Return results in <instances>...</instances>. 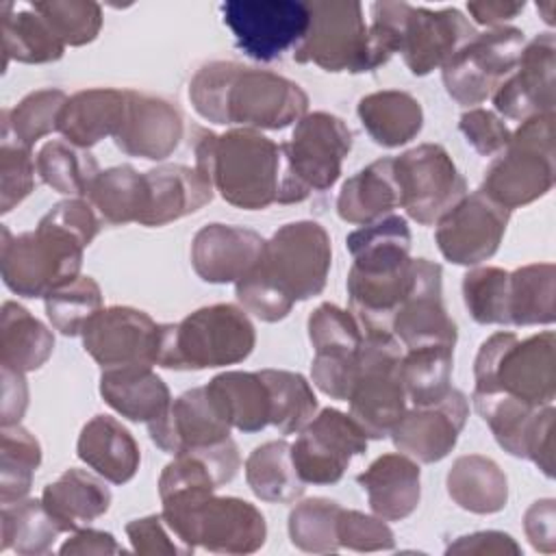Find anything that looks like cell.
<instances>
[{"instance_id": "1", "label": "cell", "mask_w": 556, "mask_h": 556, "mask_svg": "<svg viewBox=\"0 0 556 556\" xmlns=\"http://www.w3.org/2000/svg\"><path fill=\"white\" fill-rule=\"evenodd\" d=\"M100 217L85 198L56 202L35 230L11 235L2 226L0 271L22 298H46L80 276L83 252L100 232Z\"/></svg>"}, {"instance_id": "2", "label": "cell", "mask_w": 556, "mask_h": 556, "mask_svg": "<svg viewBox=\"0 0 556 556\" xmlns=\"http://www.w3.org/2000/svg\"><path fill=\"white\" fill-rule=\"evenodd\" d=\"M332 263L326 228L311 219L282 224L265 239L254 269L235 282V295L248 315L274 324L285 319L295 302L319 295Z\"/></svg>"}, {"instance_id": "3", "label": "cell", "mask_w": 556, "mask_h": 556, "mask_svg": "<svg viewBox=\"0 0 556 556\" xmlns=\"http://www.w3.org/2000/svg\"><path fill=\"white\" fill-rule=\"evenodd\" d=\"M189 100L206 122L254 130L287 128L308 111V96L298 83L237 61L202 65L189 83Z\"/></svg>"}, {"instance_id": "4", "label": "cell", "mask_w": 556, "mask_h": 556, "mask_svg": "<svg viewBox=\"0 0 556 556\" xmlns=\"http://www.w3.org/2000/svg\"><path fill=\"white\" fill-rule=\"evenodd\" d=\"M228 204L263 211L285 204L287 159L282 143L254 128H230L222 135L200 130L193 165Z\"/></svg>"}, {"instance_id": "5", "label": "cell", "mask_w": 556, "mask_h": 556, "mask_svg": "<svg viewBox=\"0 0 556 556\" xmlns=\"http://www.w3.org/2000/svg\"><path fill=\"white\" fill-rule=\"evenodd\" d=\"M161 517L176 541L217 554H252L267 539L263 513L241 497H219L215 489L180 486L161 493Z\"/></svg>"}, {"instance_id": "6", "label": "cell", "mask_w": 556, "mask_h": 556, "mask_svg": "<svg viewBox=\"0 0 556 556\" xmlns=\"http://www.w3.org/2000/svg\"><path fill=\"white\" fill-rule=\"evenodd\" d=\"M256 345L250 315L237 304L202 306L176 324H161L159 363L165 369L200 371L245 361Z\"/></svg>"}, {"instance_id": "7", "label": "cell", "mask_w": 556, "mask_h": 556, "mask_svg": "<svg viewBox=\"0 0 556 556\" xmlns=\"http://www.w3.org/2000/svg\"><path fill=\"white\" fill-rule=\"evenodd\" d=\"M473 393H506L532 406L556 397V337L543 330L519 339L495 332L482 341L473 361Z\"/></svg>"}, {"instance_id": "8", "label": "cell", "mask_w": 556, "mask_h": 556, "mask_svg": "<svg viewBox=\"0 0 556 556\" xmlns=\"http://www.w3.org/2000/svg\"><path fill=\"white\" fill-rule=\"evenodd\" d=\"M554 119V111L523 119L486 167L480 191L508 211L543 198L556 180Z\"/></svg>"}, {"instance_id": "9", "label": "cell", "mask_w": 556, "mask_h": 556, "mask_svg": "<svg viewBox=\"0 0 556 556\" xmlns=\"http://www.w3.org/2000/svg\"><path fill=\"white\" fill-rule=\"evenodd\" d=\"M402 343L393 334H363L358 374L348 397L350 415L367 439L389 437L406 410V391L400 378Z\"/></svg>"}, {"instance_id": "10", "label": "cell", "mask_w": 556, "mask_h": 556, "mask_svg": "<svg viewBox=\"0 0 556 556\" xmlns=\"http://www.w3.org/2000/svg\"><path fill=\"white\" fill-rule=\"evenodd\" d=\"M308 4V28L293 48L298 63H313L326 72H374L369 24L363 4L352 0H317Z\"/></svg>"}, {"instance_id": "11", "label": "cell", "mask_w": 556, "mask_h": 556, "mask_svg": "<svg viewBox=\"0 0 556 556\" xmlns=\"http://www.w3.org/2000/svg\"><path fill=\"white\" fill-rule=\"evenodd\" d=\"M282 148L287 159L285 204H295L311 191H326L339 180L343 159L352 150V130L341 117L313 111L295 122L291 139Z\"/></svg>"}, {"instance_id": "12", "label": "cell", "mask_w": 556, "mask_h": 556, "mask_svg": "<svg viewBox=\"0 0 556 556\" xmlns=\"http://www.w3.org/2000/svg\"><path fill=\"white\" fill-rule=\"evenodd\" d=\"M523 46V30L508 24L476 33L441 67L447 96L471 109L484 102L515 70Z\"/></svg>"}, {"instance_id": "13", "label": "cell", "mask_w": 556, "mask_h": 556, "mask_svg": "<svg viewBox=\"0 0 556 556\" xmlns=\"http://www.w3.org/2000/svg\"><path fill=\"white\" fill-rule=\"evenodd\" d=\"M400 206L421 226L437 224L465 193L467 182L439 143L415 146L393 156Z\"/></svg>"}, {"instance_id": "14", "label": "cell", "mask_w": 556, "mask_h": 556, "mask_svg": "<svg viewBox=\"0 0 556 556\" xmlns=\"http://www.w3.org/2000/svg\"><path fill=\"white\" fill-rule=\"evenodd\" d=\"M222 15L237 48L261 63L295 48L308 28V4L295 0H232Z\"/></svg>"}, {"instance_id": "15", "label": "cell", "mask_w": 556, "mask_h": 556, "mask_svg": "<svg viewBox=\"0 0 556 556\" xmlns=\"http://www.w3.org/2000/svg\"><path fill=\"white\" fill-rule=\"evenodd\" d=\"M365 450L367 434L352 415L328 406L300 430L291 443V460L304 484H334Z\"/></svg>"}, {"instance_id": "16", "label": "cell", "mask_w": 556, "mask_h": 556, "mask_svg": "<svg viewBox=\"0 0 556 556\" xmlns=\"http://www.w3.org/2000/svg\"><path fill=\"white\" fill-rule=\"evenodd\" d=\"M508 219V208L500 206L484 191L476 189L465 193L437 222V248L454 265L478 267L500 250Z\"/></svg>"}, {"instance_id": "17", "label": "cell", "mask_w": 556, "mask_h": 556, "mask_svg": "<svg viewBox=\"0 0 556 556\" xmlns=\"http://www.w3.org/2000/svg\"><path fill=\"white\" fill-rule=\"evenodd\" d=\"M85 352L102 367L156 365L161 348V324L132 306H109L98 311L83 330Z\"/></svg>"}, {"instance_id": "18", "label": "cell", "mask_w": 556, "mask_h": 556, "mask_svg": "<svg viewBox=\"0 0 556 556\" xmlns=\"http://www.w3.org/2000/svg\"><path fill=\"white\" fill-rule=\"evenodd\" d=\"M495 111L508 119L549 113L556 104V37L541 33L526 41L515 70L493 91Z\"/></svg>"}, {"instance_id": "19", "label": "cell", "mask_w": 556, "mask_h": 556, "mask_svg": "<svg viewBox=\"0 0 556 556\" xmlns=\"http://www.w3.org/2000/svg\"><path fill=\"white\" fill-rule=\"evenodd\" d=\"M473 35V24L458 9L432 11L406 4L400 54L413 76H428L443 67Z\"/></svg>"}, {"instance_id": "20", "label": "cell", "mask_w": 556, "mask_h": 556, "mask_svg": "<svg viewBox=\"0 0 556 556\" xmlns=\"http://www.w3.org/2000/svg\"><path fill=\"white\" fill-rule=\"evenodd\" d=\"M467 415V395L452 387V391L437 404L406 408L389 434L397 452L430 465L443 460L454 450Z\"/></svg>"}, {"instance_id": "21", "label": "cell", "mask_w": 556, "mask_h": 556, "mask_svg": "<svg viewBox=\"0 0 556 556\" xmlns=\"http://www.w3.org/2000/svg\"><path fill=\"white\" fill-rule=\"evenodd\" d=\"M230 428V421L204 384L172 400L165 413L148 424V434L159 450L178 456L228 439Z\"/></svg>"}, {"instance_id": "22", "label": "cell", "mask_w": 556, "mask_h": 556, "mask_svg": "<svg viewBox=\"0 0 556 556\" xmlns=\"http://www.w3.org/2000/svg\"><path fill=\"white\" fill-rule=\"evenodd\" d=\"M443 269L439 263L417 258V282L393 315L391 330L402 348L432 343L456 345V321L447 315L441 293Z\"/></svg>"}, {"instance_id": "23", "label": "cell", "mask_w": 556, "mask_h": 556, "mask_svg": "<svg viewBox=\"0 0 556 556\" xmlns=\"http://www.w3.org/2000/svg\"><path fill=\"white\" fill-rule=\"evenodd\" d=\"M182 135V115L169 100L126 89L124 119L113 137L124 154L146 161H163L176 152Z\"/></svg>"}, {"instance_id": "24", "label": "cell", "mask_w": 556, "mask_h": 556, "mask_svg": "<svg viewBox=\"0 0 556 556\" xmlns=\"http://www.w3.org/2000/svg\"><path fill=\"white\" fill-rule=\"evenodd\" d=\"M265 239L243 226L206 224L191 241L193 271L211 285L239 282L258 263Z\"/></svg>"}, {"instance_id": "25", "label": "cell", "mask_w": 556, "mask_h": 556, "mask_svg": "<svg viewBox=\"0 0 556 556\" xmlns=\"http://www.w3.org/2000/svg\"><path fill=\"white\" fill-rule=\"evenodd\" d=\"M146 206L139 217L141 226L156 228L200 211L213 200V187L195 169L187 165H159L143 172Z\"/></svg>"}, {"instance_id": "26", "label": "cell", "mask_w": 556, "mask_h": 556, "mask_svg": "<svg viewBox=\"0 0 556 556\" xmlns=\"http://www.w3.org/2000/svg\"><path fill=\"white\" fill-rule=\"evenodd\" d=\"M356 482L367 493L369 508L384 521H400L413 515L421 500L419 463L402 452L378 456Z\"/></svg>"}, {"instance_id": "27", "label": "cell", "mask_w": 556, "mask_h": 556, "mask_svg": "<svg viewBox=\"0 0 556 556\" xmlns=\"http://www.w3.org/2000/svg\"><path fill=\"white\" fill-rule=\"evenodd\" d=\"M126 111V89L91 87L67 96L56 132L65 141L89 150L104 137H115Z\"/></svg>"}, {"instance_id": "28", "label": "cell", "mask_w": 556, "mask_h": 556, "mask_svg": "<svg viewBox=\"0 0 556 556\" xmlns=\"http://www.w3.org/2000/svg\"><path fill=\"white\" fill-rule=\"evenodd\" d=\"M76 454L98 476L113 484L132 480L141 463L135 437L111 415H96L83 426Z\"/></svg>"}, {"instance_id": "29", "label": "cell", "mask_w": 556, "mask_h": 556, "mask_svg": "<svg viewBox=\"0 0 556 556\" xmlns=\"http://www.w3.org/2000/svg\"><path fill=\"white\" fill-rule=\"evenodd\" d=\"M100 395L115 413L146 426L161 417L172 402L167 384L150 365L102 369Z\"/></svg>"}, {"instance_id": "30", "label": "cell", "mask_w": 556, "mask_h": 556, "mask_svg": "<svg viewBox=\"0 0 556 556\" xmlns=\"http://www.w3.org/2000/svg\"><path fill=\"white\" fill-rule=\"evenodd\" d=\"M41 502L63 532H76L109 510L111 491L102 476L70 467L43 489Z\"/></svg>"}, {"instance_id": "31", "label": "cell", "mask_w": 556, "mask_h": 556, "mask_svg": "<svg viewBox=\"0 0 556 556\" xmlns=\"http://www.w3.org/2000/svg\"><path fill=\"white\" fill-rule=\"evenodd\" d=\"M400 206V191L393 176V159L384 156L350 176L337 198V213L343 222L367 226L391 215Z\"/></svg>"}, {"instance_id": "32", "label": "cell", "mask_w": 556, "mask_h": 556, "mask_svg": "<svg viewBox=\"0 0 556 556\" xmlns=\"http://www.w3.org/2000/svg\"><path fill=\"white\" fill-rule=\"evenodd\" d=\"M452 502L476 515L500 513L508 502V480L500 465L482 454L458 456L445 478Z\"/></svg>"}, {"instance_id": "33", "label": "cell", "mask_w": 556, "mask_h": 556, "mask_svg": "<svg viewBox=\"0 0 556 556\" xmlns=\"http://www.w3.org/2000/svg\"><path fill=\"white\" fill-rule=\"evenodd\" d=\"M356 113L369 137L382 148H400L408 143L424 126L419 100L400 89L367 93L358 100Z\"/></svg>"}, {"instance_id": "34", "label": "cell", "mask_w": 556, "mask_h": 556, "mask_svg": "<svg viewBox=\"0 0 556 556\" xmlns=\"http://www.w3.org/2000/svg\"><path fill=\"white\" fill-rule=\"evenodd\" d=\"M54 350L52 330L17 302H4L0 315V365L28 374L39 369Z\"/></svg>"}, {"instance_id": "35", "label": "cell", "mask_w": 556, "mask_h": 556, "mask_svg": "<svg viewBox=\"0 0 556 556\" xmlns=\"http://www.w3.org/2000/svg\"><path fill=\"white\" fill-rule=\"evenodd\" d=\"M206 389L232 428L261 432L269 426L271 402L258 371H224L217 374Z\"/></svg>"}, {"instance_id": "36", "label": "cell", "mask_w": 556, "mask_h": 556, "mask_svg": "<svg viewBox=\"0 0 556 556\" xmlns=\"http://www.w3.org/2000/svg\"><path fill=\"white\" fill-rule=\"evenodd\" d=\"M245 482L250 491L269 504H291L304 495L306 484L291 460V443L285 439L267 441L245 458Z\"/></svg>"}, {"instance_id": "37", "label": "cell", "mask_w": 556, "mask_h": 556, "mask_svg": "<svg viewBox=\"0 0 556 556\" xmlns=\"http://www.w3.org/2000/svg\"><path fill=\"white\" fill-rule=\"evenodd\" d=\"M63 50L65 43L33 7L13 11L11 2L2 4V70L9 61L52 63L63 56Z\"/></svg>"}, {"instance_id": "38", "label": "cell", "mask_w": 556, "mask_h": 556, "mask_svg": "<svg viewBox=\"0 0 556 556\" xmlns=\"http://www.w3.org/2000/svg\"><path fill=\"white\" fill-rule=\"evenodd\" d=\"M454 345L432 343L406 348L400 361V378L406 400L413 406H428L441 402L452 391Z\"/></svg>"}, {"instance_id": "39", "label": "cell", "mask_w": 556, "mask_h": 556, "mask_svg": "<svg viewBox=\"0 0 556 556\" xmlns=\"http://www.w3.org/2000/svg\"><path fill=\"white\" fill-rule=\"evenodd\" d=\"M85 200L93 206L100 222L109 226H124L130 222L139 224L146 206V182L132 165H115L100 172Z\"/></svg>"}, {"instance_id": "40", "label": "cell", "mask_w": 556, "mask_h": 556, "mask_svg": "<svg viewBox=\"0 0 556 556\" xmlns=\"http://www.w3.org/2000/svg\"><path fill=\"white\" fill-rule=\"evenodd\" d=\"M345 245L358 269H391L410 258V228L402 215H387L352 230Z\"/></svg>"}, {"instance_id": "41", "label": "cell", "mask_w": 556, "mask_h": 556, "mask_svg": "<svg viewBox=\"0 0 556 556\" xmlns=\"http://www.w3.org/2000/svg\"><path fill=\"white\" fill-rule=\"evenodd\" d=\"M556 267L532 263L508 276V319L513 326H545L556 319Z\"/></svg>"}, {"instance_id": "42", "label": "cell", "mask_w": 556, "mask_h": 556, "mask_svg": "<svg viewBox=\"0 0 556 556\" xmlns=\"http://www.w3.org/2000/svg\"><path fill=\"white\" fill-rule=\"evenodd\" d=\"M63 530L39 500H20L2 504L0 513V552L13 549L20 556H39L50 552Z\"/></svg>"}, {"instance_id": "43", "label": "cell", "mask_w": 556, "mask_h": 556, "mask_svg": "<svg viewBox=\"0 0 556 556\" xmlns=\"http://www.w3.org/2000/svg\"><path fill=\"white\" fill-rule=\"evenodd\" d=\"M471 400L500 447L515 458H526L530 434L543 406L526 404L506 393H471Z\"/></svg>"}, {"instance_id": "44", "label": "cell", "mask_w": 556, "mask_h": 556, "mask_svg": "<svg viewBox=\"0 0 556 556\" xmlns=\"http://www.w3.org/2000/svg\"><path fill=\"white\" fill-rule=\"evenodd\" d=\"M35 167L43 185L70 198H85L100 174L98 161L89 150L63 139L43 143L35 156Z\"/></svg>"}, {"instance_id": "45", "label": "cell", "mask_w": 556, "mask_h": 556, "mask_svg": "<svg viewBox=\"0 0 556 556\" xmlns=\"http://www.w3.org/2000/svg\"><path fill=\"white\" fill-rule=\"evenodd\" d=\"M258 374L269 391V426L282 434L300 432L317 415V397L311 382L302 374L287 369H261Z\"/></svg>"}, {"instance_id": "46", "label": "cell", "mask_w": 556, "mask_h": 556, "mask_svg": "<svg viewBox=\"0 0 556 556\" xmlns=\"http://www.w3.org/2000/svg\"><path fill=\"white\" fill-rule=\"evenodd\" d=\"M41 463L39 441L20 424L0 432V502L13 504L28 495Z\"/></svg>"}, {"instance_id": "47", "label": "cell", "mask_w": 556, "mask_h": 556, "mask_svg": "<svg viewBox=\"0 0 556 556\" xmlns=\"http://www.w3.org/2000/svg\"><path fill=\"white\" fill-rule=\"evenodd\" d=\"M67 96L61 89H37L24 96L13 109L2 111V135L33 148L39 139L56 130L59 113Z\"/></svg>"}, {"instance_id": "48", "label": "cell", "mask_w": 556, "mask_h": 556, "mask_svg": "<svg viewBox=\"0 0 556 556\" xmlns=\"http://www.w3.org/2000/svg\"><path fill=\"white\" fill-rule=\"evenodd\" d=\"M343 506L328 497H308L289 513V539L308 554H330L339 549L337 521Z\"/></svg>"}, {"instance_id": "49", "label": "cell", "mask_w": 556, "mask_h": 556, "mask_svg": "<svg viewBox=\"0 0 556 556\" xmlns=\"http://www.w3.org/2000/svg\"><path fill=\"white\" fill-rule=\"evenodd\" d=\"M43 302L52 328L65 337H78L91 317L102 311V291L91 276H78L70 285L46 295Z\"/></svg>"}, {"instance_id": "50", "label": "cell", "mask_w": 556, "mask_h": 556, "mask_svg": "<svg viewBox=\"0 0 556 556\" xmlns=\"http://www.w3.org/2000/svg\"><path fill=\"white\" fill-rule=\"evenodd\" d=\"M508 276L502 267H473L463 276V300L473 321L508 326Z\"/></svg>"}, {"instance_id": "51", "label": "cell", "mask_w": 556, "mask_h": 556, "mask_svg": "<svg viewBox=\"0 0 556 556\" xmlns=\"http://www.w3.org/2000/svg\"><path fill=\"white\" fill-rule=\"evenodd\" d=\"M30 7L65 46L91 43L102 28V7L91 0H48Z\"/></svg>"}, {"instance_id": "52", "label": "cell", "mask_w": 556, "mask_h": 556, "mask_svg": "<svg viewBox=\"0 0 556 556\" xmlns=\"http://www.w3.org/2000/svg\"><path fill=\"white\" fill-rule=\"evenodd\" d=\"M306 328L315 354H354L363 341L356 317L330 302L319 304L308 315Z\"/></svg>"}, {"instance_id": "53", "label": "cell", "mask_w": 556, "mask_h": 556, "mask_svg": "<svg viewBox=\"0 0 556 556\" xmlns=\"http://www.w3.org/2000/svg\"><path fill=\"white\" fill-rule=\"evenodd\" d=\"M33 148L11 137H0V213L15 208L35 189Z\"/></svg>"}, {"instance_id": "54", "label": "cell", "mask_w": 556, "mask_h": 556, "mask_svg": "<svg viewBox=\"0 0 556 556\" xmlns=\"http://www.w3.org/2000/svg\"><path fill=\"white\" fill-rule=\"evenodd\" d=\"M339 547L354 552H384L395 547L393 530L378 515H365L361 510L343 508L337 521Z\"/></svg>"}, {"instance_id": "55", "label": "cell", "mask_w": 556, "mask_h": 556, "mask_svg": "<svg viewBox=\"0 0 556 556\" xmlns=\"http://www.w3.org/2000/svg\"><path fill=\"white\" fill-rule=\"evenodd\" d=\"M458 128L467 143L482 156L500 154L510 141V128L495 111L489 109L473 106L465 111L458 119Z\"/></svg>"}, {"instance_id": "56", "label": "cell", "mask_w": 556, "mask_h": 556, "mask_svg": "<svg viewBox=\"0 0 556 556\" xmlns=\"http://www.w3.org/2000/svg\"><path fill=\"white\" fill-rule=\"evenodd\" d=\"M358 374V350L354 354H315L311 363L313 384L332 400L348 402Z\"/></svg>"}, {"instance_id": "57", "label": "cell", "mask_w": 556, "mask_h": 556, "mask_svg": "<svg viewBox=\"0 0 556 556\" xmlns=\"http://www.w3.org/2000/svg\"><path fill=\"white\" fill-rule=\"evenodd\" d=\"M126 534L137 554H146V556L189 554V549L185 545L174 543L176 536L165 526L161 515H148L141 519H132L130 523H126Z\"/></svg>"}, {"instance_id": "58", "label": "cell", "mask_w": 556, "mask_h": 556, "mask_svg": "<svg viewBox=\"0 0 556 556\" xmlns=\"http://www.w3.org/2000/svg\"><path fill=\"white\" fill-rule=\"evenodd\" d=\"M523 532L536 552H556V502L552 497H543L530 504L523 515Z\"/></svg>"}, {"instance_id": "59", "label": "cell", "mask_w": 556, "mask_h": 556, "mask_svg": "<svg viewBox=\"0 0 556 556\" xmlns=\"http://www.w3.org/2000/svg\"><path fill=\"white\" fill-rule=\"evenodd\" d=\"M447 554H500V556H519L521 547L517 541L500 530H480L465 536H458L454 543L447 545Z\"/></svg>"}, {"instance_id": "60", "label": "cell", "mask_w": 556, "mask_h": 556, "mask_svg": "<svg viewBox=\"0 0 556 556\" xmlns=\"http://www.w3.org/2000/svg\"><path fill=\"white\" fill-rule=\"evenodd\" d=\"M554 404L541 408L526 452V458L532 460L547 478L554 476Z\"/></svg>"}, {"instance_id": "61", "label": "cell", "mask_w": 556, "mask_h": 556, "mask_svg": "<svg viewBox=\"0 0 556 556\" xmlns=\"http://www.w3.org/2000/svg\"><path fill=\"white\" fill-rule=\"evenodd\" d=\"M2 408H0V424L2 426H15L26 413L28 406V384L22 371H15L11 367H2Z\"/></svg>"}, {"instance_id": "62", "label": "cell", "mask_w": 556, "mask_h": 556, "mask_svg": "<svg viewBox=\"0 0 556 556\" xmlns=\"http://www.w3.org/2000/svg\"><path fill=\"white\" fill-rule=\"evenodd\" d=\"M59 552L70 554V556H74V554L106 556V554H122L124 549L117 545V541L111 532L96 530V528H80L61 545Z\"/></svg>"}, {"instance_id": "63", "label": "cell", "mask_w": 556, "mask_h": 556, "mask_svg": "<svg viewBox=\"0 0 556 556\" xmlns=\"http://www.w3.org/2000/svg\"><path fill=\"white\" fill-rule=\"evenodd\" d=\"M526 9V2H510V0H478L467 2L469 15L489 28L504 26L506 22L515 20Z\"/></svg>"}, {"instance_id": "64", "label": "cell", "mask_w": 556, "mask_h": 556, "mask_svg": "<svg viewBox=\"0 0 556 556\" xmlns=\"http://www.w3.org/2000/svg\"><path fill=\"white\" fill-rule=\"evenodd\" d=\"M554 7H556V4H554L552 0H547V2H539V4H536L539 13H543V22H545V24H549V26L554 24Z\"/></svg>"}]
</instances>
